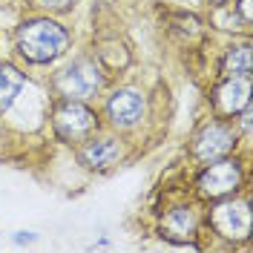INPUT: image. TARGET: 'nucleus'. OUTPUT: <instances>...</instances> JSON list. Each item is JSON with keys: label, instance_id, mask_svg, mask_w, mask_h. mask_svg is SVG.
I'll return each instance as SVG.
<instances>
[{"label": "nucleus", "instance_id": "obj_1", "mask_svg": "<svg viewBox=\"0 0 253 253\" xmlns=\"http://www.w3.org/2000/svg\"><path fill=\"white\" fill-rule=\"evenodd\" d=\"M69 32L52 17H35L17 29V52L29 63H52L69 49Z\"/></svg>", "mask_w": 253, "mask_h": 253}, {"label": "nucleus", "instance_id": "obj_2", "mask_svg": "<svg viewBox=\"0 0 253 253\" xmlns=\"http://www.w3.org/2000/svg\"><path fill=\"white\" fill-rule=\"evenodd\" d=\"M52 126H55V135L61 141L84 144L86 138H92L95 132H98V115L84 101L63 98V104H58L55 112H52Z\"/></svg>", "mask_w": 253, "mask_h": 253}, {"label": "nucleus", "instance_id": "obj_3", "mask_svg": "<svg viewBox=\"0 0 253 253\" xmlns=\"http://www.w3.org/2000/svg\"><path fill=\"white\" fill-rule=\"evenodd\" d=\"M55 89L69 101H89L104 89V72L98 69L95 61L78 58L55 75Z\"/></svg>", "mask_w": 253, "mask_h": 253}, {"label": "nucleus", "instance_id": "obj_4", "mask_svg": "<svg viewBox=\"0 0 253 253\" xmlns=\"http://www.w3.org/2000/svg\"><path fill=\"white\" fill-rule=\"evenodd\" d=\"M242 181H245L242 161L224 156V158H219V161H210V164H207V170L199 175V181H196V190H199V196H205V199H227V196L239 193Z\"/></svg>", "mask_w": 253, "mask_h": 253}, {"label": "nucleus", "instance_id": "obj_5", "mask_svg": "<svg viewBox=\"0 0 253 253\" xmlns=\"http://www.w3.org/2000/svg\"><path fill=\"white\" fill-rule=\"evenodd\" d=\"M210 224L219 236L230 239V242H245L251 236V224H253L251 199H236V193L227 196V202L213 207Z\"/></svg>", "mask_w": 253, "mask_h": 253}, {"label": "nucleus", "instance_id": "obj_6", "mask_svg": "<svg viewBox=\"0 0 253 253\" xmlns=\"http://www.w3.org/2000/svg\"><path fill=\"white\" fill-rule=\"evenodd\" d=\"M236 150V129L224 121H210L199 129V135L193 138V156L202 164L219 161V158L230 156Z\"/></svg>", "mask_w": 253, "mask_h": 253}, {"label": "nucleus", "instance_id": "obj_7", "mask_svg": "<svg viewBox=\"0 0 253 253\" xmlns=\"http://www.w3.org/2000/svg\"><path fill=\"white\" fill-rule=\"evenodd\" d=\"M196 230H199V213L190 205H178L173 210H167L161 224H158L161 239L175 242V245H187L190 239L196 236Z\"/></svg>", "mask_w": 253, "mask_h": 253}, {"label": "nucleus", "instance_id": "obj_8", "mask_svg": "<svg viewBox=\"0 0 253 253\" xmlns=\"http://www.w3.org/2000/svg\"><path fill=\"white\" fill-rule=\"evenodd\" d=\"M213 104L221 115H239L245 107H251V75H227L213 95Z\"/></svg>", "mask_w": 253, "mask_h": 253}, {"label": "nucleus", "instance_id": "obj_9", "mask_svg": "<svg viewBox=\"0 0 253 253\" xmlns=\"http://www.w3.org/2000/svg\"><path fill=\"white\" fill-rule=\"evenodd\" d=\"M107 112H110V121L115 126H132L141 121L144 115V95L138 89H118L112 92V98L107 101Z\"/></svg>", "mask_w": 253, "mask_h": 253}, {"label": "nucleus", "instance_id": "obj_10", "mask_svg": "<svg viewBox=\"0 0 253 253\" xmlns=\"http://www.w3.org/2000/svg\"><path fill=\"white\" fill-rule=\"evenodd\" d=\"M121 144L115 141V138H86L84 147L78 150V158L84 167H89V170H110L112 164H118V158H121Z\"/></svg>", "mask_w": 253, "mask_h": 253}, {"label": "nucleus", "instance_id": "obj_11", "mask_svg": "<svg viewBox=\"0 0 253 253\" xmlns=\"http://www.w3.org/2000/svg\"><path fill=\"white\" fill-rule=\"evenodd\" d=\"M23 89V72L12 63H0V112L12 107L17 95Z\"/></svg>", "mask_w": 253, "mask_h": 253}, {"label": "nucleus", "instance_id": "obj_12", "mask_svg": "<svg viewBox=\"0 0 253 253\" xmlns=\"http://www.w3.org/2000/svg\"><path fill=\"white\" fill-rule=\"evenodd\" d=\"M221 69H224V75H251V69H253L251 43H242V46L230 49V52L224 55Z\"/></svg>", "mask_w": 253, "mask_h": 253}, {"label": "nucleus", "instance_id": "obj_13", "mask_svg": "<svg viewBox=\"0 0 253 253\" xmlns=\"http://www.w3.org/2000/svg\"><path fill=\"white\" fill-rule=\"evenodd\" d=\"M35 6H41V9H49V12H63V9H69L75 0H32Z\"/></svg>", "mask_w": 253, "mask_h": 253}, {"label": "nucleus", "instance_id": "obj_14", "mask_svg": "<svg viewBox=\"0 0 253 253\" xmlns=\"http://www.w3.org/2000/svg\"><path fill=\"white\" fill-rule=\"evenodd\" d=\"M251 3H253V0H242V3H239V12H242V20H245V23H251V20H253Z\"/></svg>", "mask_w": 253, "mask_h": 253}, {"label": "nucleus", "instance_id": "obj_15", "mask_svg": "<svg viewBox=\"0 0 253 253\" xmlns=\"http://www.w3.org/2000/svg\"><path fill=\"white\" fill-rule=\"evenodd\" d=\"M12 239H15L17 245H26V242H35V233H29V230H17Z\"/></svg>", "mask_w": 253, "mask_h": 253}, {"label": "nucleus", "instance_id": "obj_16", "mask_svg": "<svg viewBox=\"0 0 253 253\" xmlns=\"http://www.w3.org/2000/svg\"><path fill=\"white\" fill-rule=\"evenodd\" d=\"M210 3H213V6H224V3H227V0H210Z\"/></svg>", "mask_w": 253, "mask_h": 253}]
</instances>
